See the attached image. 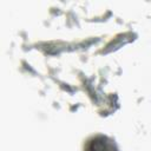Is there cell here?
Here are the masks:
<instances>
[{
    "label": "cell",
    "mask_w": 151,
    "mask_h": 151,
    "mask_svg": "<svg viewBox=\"0 0 151 151\" xmlns=\"http://www.w3.org/2000/svg\"><path fill=\"white\" fill-rule=\"evenodd\" d=\"M85 151H118V147L112 139L103 134H97L87 140Z\"/></svg>",
    "instance_id": "cell-1"
}]
</instances>
